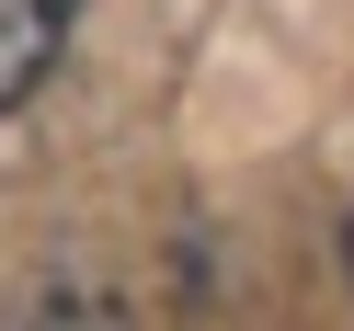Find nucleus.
<instances>
[{
    "label": "nucleus",
    "mask_w": 354,
    "mask_h": 331,
    "mask_svg": "<svg viewBox=\"0 0 354 331\" xmlns=\"http://www.w3.org/2000/svg\"><path fill=\"white\" fill-rule=\"evenodd\" d=\"M69 23H80V0H0V115L46 92V69H57V46H69Z\"/></svg>",
    "instance_id": "f257e3e1"
},
{
    "label": "nucleus",
    "mask_w": 354,
    "mask_h": 331,
    "mask_svg": "<svg viewBox=\"0 0 354 331\" xmlns=\"http://www.w3.org/2000/svg\"><path fill=\"white\" fill-rule=\"evenodd\" d=\"M343 285H354V217H343Z\"/></svg>",
    "instance_id": "f03ea898"
}]
</instances>
